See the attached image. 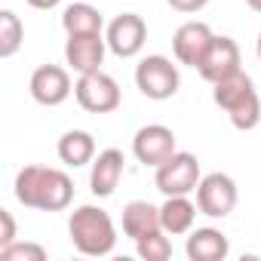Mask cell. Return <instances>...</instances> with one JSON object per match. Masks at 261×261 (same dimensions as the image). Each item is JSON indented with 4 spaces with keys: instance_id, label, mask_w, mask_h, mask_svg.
<instances>
[{
    "instance_id": "obj_26",
    "label": "cell",
    "mask_w": 261,
    "mask_h": 261,
    "mask_svg": "<svg viewBox=\"0 0 261 261\" xmlns=\"http://www.w3.org/2000/svg\"><path fill=\"white\" fill-rule=\"evenodd\" d=\"M249 4V10H255V13H261V0H246Z\"/></svg>"
},
{
    "instance_id": "obj_7",
    "label": "cell",
    "mask_w": 261,
    "mask_h": 261,
    "mask_svg": "<svg viewBox=\"0 0 261 261\" xmlns=\"http://www.w3.org/2000/svg\"><path fill=\"white\" fill-rule=\"evenodd\" d=\"M237 200H240L237 181L230 175H224V172H209L197 185V206L209 218H227L233 212Z\"/></svg>"
},
{
    "instance_id": "obj_8",
    "label": "cell",
    "mask_w": 261,
    "mask_h": 261,
    "mask_svg": "<svg viewBox=\"0 0 261 261\" xmlns=\"http://www.w3.org/2000/svg\"><path fill=\"white\" fill-rule=\"evenodd\" d=\"M105 40H108V49L114 56H120V59H136L142 53L145 40H148V25L136 13H120L117 19H111Z\"/></svg>"
},
{
    "instance_id": "obj_13",
    "label": "cell",
    "mask_w": 261,
    "mask_h": 261,
    "mask_svg": "<svg viewBox=\"0 0 261 261\" xmlns=\"http://www.w3.org/2000/svg\"><path fill=\"white\" fill-rule=\"evenodd\" d=\"M200 77L203 80H209V83H218V80H224V77H230V74H237V71H243L240 68V46H237V40L233 37H212V46H209V53L203 56V62H200Z\"/></svg>"
},
{
    "instance_id": "obj_16",
    "label": "cell",
    "mask_w": 261,
    "mask_h": 261,
    "mask_svg": "<svg viewBox=\"0 0 261 261\" xmlns=\"http://www.w3.org/2000/svg\"><path fill=\"white\" fill-rule=\"evenodd\" d=\"M157 230H163L157 206H151L148 200H133L123 206V233L129 240H142V237L157 233Z\"/></svg>"
},
{
    "instance_id": "obj_1",
    "label": "cell",
    "mask_w": 261,
    "mask_h": 261,
    "mask_svg": "<svg viewBox=\"0 0 261 261\" xmlns=\"http://www.w3.org/2000/svg\"><path fill=\"white\" fill-rule=\"evenodd\" d=\"M16 200L28 209L62 212L74 200V181L68 172L53 166H22L16 175Z\"/></svg>"
},
{
    "instance_id": "obj_5",
    "label": "cell",
    "mask_w": 261,
    "mask_h": 261,
    "mask_svg": "<svg viewBox=\"0 0 261 261\" xmlns=\"http://www.w3.org/2000/svg\"><path fill=\"white\" fill-rule=\"evenodd\" d=\"M200 160L188 151H175L166 163L157 166L154 172V185L163 197H181V194H191L197 191L200 185Z\"/></svg>"
},
{
    "instance_id": "obj_2",
    "label": "cell",
    "mask_w": 261,
    "mask_h": 261,
    "mask_svg": "<svg viewBox=\"0 0 261 261\" xmlns=\"http://www.w3.org/2000/svg\"><path fill=\"white\" fill-rule=\"evenodd\" d=\"M212 101L230 117L233 129H240V133H249V129H255L261 123V98L246 71H237V74L212 83Z\"/></svg>"
},
{
    "instance_id": "obj_4",
    "label": "cell",
    "mask_w": 261,
    "mask_h": 261,
    "mask_svg": "<svg viewBox=\"0 0 261 261\" xmlns=\"http://www.w3.org/2000/svg\"><path fill=\"white\" fill-rule=\"evenodd\" d=\"M136 86L145 98L151 101H166L178 92L181 86V77H178V68L172 65V59L166 56H145L139 65H136Z\"/></svg>"
},
{
    "instance_id": "obj_27",
    "label": "cell",
    "mask_w": 261,
    "mask_h": 261,
    "mask_svg": "<svg viewBox=\"0 0 261 261\" xmlns=\"http://www.w3.org/2000/svg\"><path fill=\"white\" fill-rule=\"evenodd\" d=\"M255 53H258V62H261V34H258V43H255Z\"/></svg>"
},
{
    "instance_id": "obj_23",
    "label": "cell",
    "mask_w": 261,
    "mask_h": 261,
    "mask_svg": "<svg viewBox=\"0 0 261 261\" xmlns=\"http://www.w3.org/2000/svg\"><path fill=\"white\" fill-rule=\"evenodd\" d=\"M16 243V218L10 209H0V249Z\"/></svg>"
},
{
    "instance_id": "obj_25",
    "label": "cell",
    "mask_w": 261,
    "mask_h": 261,
    "mask_svg": "<svg viewBox=\"0 0 261 261\" xmlns=\"http://www.w3.org/2000/svg\"><path fill=\"white\" fill-rule=\"evenodd\" d=\"M59 4H62V0H28V7H34V10H53Z\"/></svg>"
},
{
    "instance_id": "obj_14",
    "label": "cell",
    "mask_w": 261,
    "mask_h": 261,
    "mask_svg": "<svg viewBox=\"0 0 261 261\" xmlns=\"http://www.w3.org/2000/svg\"><path fill=\"white\" fill-rule=\"evenodd\" d=\"M123 166H126V157L123 151L117 148H108L101 151L95 160H92V172H89V188L95 197H111L123 178Z\"/></svg>"
},
{
    "instance_id": "obj_10",
    "label": "cell",
    "mask_w": 261,
    "mask_h": 261,
    "mask_svg": "<svg viewBox=\"0 0 261 261\" xmlns=\"http://www.w3.org/2000/svg\"><path fill=\"white\" fill-rule=\"evenodd\" d=\"M31 98L43 108H59L62 101H68V95L74 92L71 86V74L62 68V65H40L34 74H31Z\"/></svg>"
},
{
    "instance_id": "obj_24",
    "label": "cell",
    "mask_w": 261,
    "mask_h": 261,
    "mask_svg": "<svg viewBox=\"0 0 261 261\" xmlns=\"http://www.w3.org/2000/svg\"><path fill=\"white\" fill-rule=\"evenodd\" d=\"M166 4H169L175 13H200L209 0H166Z\"/></svg>"
},
{
    "instance_id": "obj_9",
    "label": "cell",
    "mask_w": 261,
    "mask_h": 261,
    "mask_svg": "<svg viewBox=\"0 0 261 261\" xmlns=\"http://www.w3.org/2000/svg\"><path fill=\"white\" fill-rule=\"evenodd\" d=\"M178 148H175V133L169 126H163V123H148V126H142L139 133H136V139H133V154H136V160L139 163H145V166H160V163H166L172 154H175Z\"/></svg>"
},
{
    "instance_id": "obj_19",
    "label": "cell",
    "mask_w": 261,
    "mask_h": 261,
    "mask_svg": "<svg viewBox=\"0 0 261 261\" xmlns=\"http://www.w3.org/2000/svg\"><path fill=\"white\" fill-rule=\"evenodd\" d=\"M62 28L65 34H101L105 19L92 4H71L62 13Z\"/></svg>"
},
{
    "instance_id": "obj_11",
    "label": "cell",
    "mask_w": 261,
    "mask_h": 261,
    "mask_svg": "<svg viewBox=\"0 0 261 261\" xmlns=\"http://www.w3.org/2000/svg\"><path fill=\"white\" fill-rule=\"evenodd\" d=\"M212 28L206 25V22H185V25H178V31L172 34V53H175V59L181 62V65H188V68H200V62H203V56L209 53V46H212Z\"/></svg>"
},
{
    "instance_id": "obj_12",
    "label": "cell",
    "mask_w": 261,
    "mask_h": 261,
    "mask_svg": "<svg viewBox=\"0 0 261 261\" xmlns=\"http://www.w3.org/2000/svg\"><path fill=\"white\" fill-rule=\"evenodd\" d=\"M105 49H108V40L101 34H68L65 62L77 74H92V71H101Z\"/></svg>"
},
{
    "instance_id": "obj_3",
    "label": "cell",
    "mask_w": 261,
    "mask_h": 261,
    "mask_svg": "<svg viewBox=\"0 0 261 261\" xmlns=\"http://www.w3.org/2000/svg\"><path fill=\"white\" fill-rule=\"evenodd\" d=\"M68 237L74 243V249L80 255H89V258H101V255H111L114 246H117V227L111 221V215L101 209V206H77L68 218Z\"/></svg>"
},
{
    "instance_id": "obj_17",
    "label": "cell",
    "mask_w": 261,
    "mask_h": 261,
    "mask_svg": "<svg viewBox=\"0 0 261 261\" xmlns=\"http://www.w3.org/2000/svg\"><path fill=\"white\" fill-rule=\"evenodd\" d=\"M197 212L200 206L188 200V194L181 197H166V203L160 206V221H163V230L178 237V233H191L194 230V221H197Z\"/></svg>"
},
{
    "instance_id": "obj_15",
    "label": "cell",
    "mask_w": 261,
    "mask_h": 261,
    "mask_svg": "<svg viewBox=\"0 0 261 261\" xmlns=\"http://www.w3.org/2000/svg\"><path fill=\"white\" fill-rule=\"evenodd\" d=\"M185 252L191 261H224L230 252V243L218 227H197L188 233Z\"/></svg>"
},
{
    "instance_id": "obj_20",
    "label": "cell",
    "mask_w": 261,
    "mask_h": 261,
    "mask_svg": "<svg viewBox=\"0 0 261 261\" xmlns=\"http://www.w3.org/2000/svg\"><path fill=\"white\" fill-rule=\"evenodd\" d=\"M25 40V25L13 10L0 13V59H13Z\"/></svg>"
},
{
    "instance_id": "obj_6",
    "label": "cell",
    "mask_w": 261,
    "mask_h": 261,
    "mask_svg": "<svg viewBox=\"0 0 261 261\" xmlns=\"http://www.w3.org/2000/svg\"><path fill=\"white\" fill-rule=\"evenodd\" d=\"M74 98L83 111L89 114H111L120 108V86L111 74L105 71H92V74H80L74 83Z\"/></svg>"
},
{
    "instance_id": "obj_22",
    "label": "cell",
    "mask_w": 261,
    "mask_h": 261,
    "mask_svg": "<svg viewBox=\"0 0 261 261\" xmlns=\"http://www.w3.org/2000/svg\"><path fill=\"white\" fill-rule=\"evenodd\" d=\"M0 261H46V249L40 243H10L0 249Z\"/></svg>"
},
{
    "instance_id": "obj_21",
    "label": "cell",
    "mask_w": 261,
    "mask_h": 261,
    "mask_svg": "<svg viewBox=\"0 0 261 261\" xmlns=\"http://www.w3.org/2000/svg\"><path fill=\"white\" fill-rule=\"evenodd\" d=\"M136 252L145 261H166L172 255V243H169L166 230H157V233H148V237L136 240Z\"/></svg>"
},
{
    "instance_id": "obj_18",
    "label": "cell",
    "mask_w": 261,
    "mask_h": 261,
    "mask_svg": "<svg viewBox=\"0 0 261 261\" xmlns=\"http://www.w3.org/2000/svg\"><path fill=\"white\" fill-rule=\"evenodd\" d=\"M59 160L65 166H86L95 160V139L86 133V129H68V133L59 139Z\"/></svg>"
}]
</instances>
